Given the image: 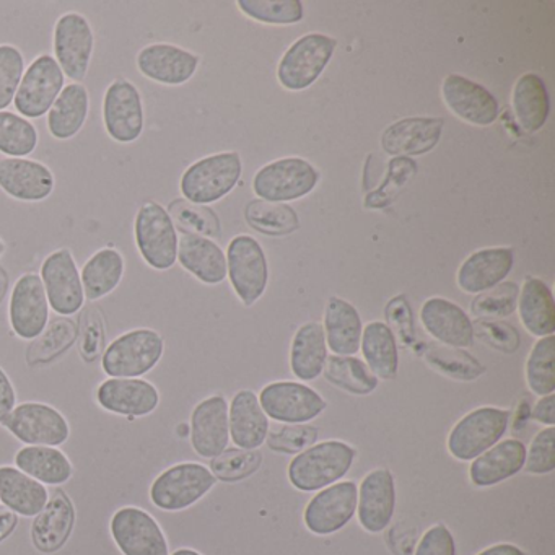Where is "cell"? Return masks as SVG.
Segmentation results:
<instances>
[{"label":"cell","instance_id":"cell-1","mask_svg":"<svg viewBox=\"0 0 555 555\" xmlns=\"http://www.w3.org/2000/svg\"><path fill=\"white\" fill-rule=\"evenodd\" d=\"M165 340L152 327H135L112 340L102 353L108 378H142L164 359Z\"/></svg>","mask_w":555,"mask_h":555},{"label":"cell","instance_id":"cell-2","mask_svg":"<svg viewBox=\"0 0 555 555\" xmlns=\"http://www.w3.org/2000/svg\"><path fill=\"white\" fill-rule=\"evenodd\" d=\"M243 165L238 152H220L191 164L181 175L180 191L184 201L209 206L229 196L240 178Z\"/></svg>","mask_w":555,"mask_h":555},{"label":"cell","instance_id":"cell-3","mask_svg":"<svg viewBox=\"0 0 555 555\" xmlns=\"http://www.w3.org/2000/svg\"><path fill=\"white\" fill-rule=\"evenodd\" d=\"M356 460V450L339 440L321 441L301 451L288 464V480L301 492L326 489L343 479Z\"/></svg>","mask_w":555,"mask_h":555},{"label":"cell","instance_id":"cell-4","mask_svg":"<svg viewBox=\"0 0 555 555\" xmlns=\"http://www.w3.org/2000/svg\"><path fill=\"white\" fill-rule=\"evenodd\" d=\"M132 233L135 248L149 268L165 272L177 264L180 235L167 207L157 201L142 203L134 216Z\"/></svg>","mask_w":555,"mask_h":555},{"label":"cell","instance_id":"cell-5","mask_svg":"<svg viewBox=\"0 0 555 555\" xmlns=\"http://www.w3.org/2000/svg\"><path fill=\"white\" fill-rule=\"evenodd\" d=\"M216 482V477L204 464L178 463L155 477L149 499L162 512H183L203 500Z\"/></svg>","mask_w":555,"mask_h":555},{"label":"cell","instance_id":"cell-6","mask_svg":"<svg viewBox=\"0 0 555 555\" xmlns=\"http://www.w3.org/2000/svg\"><path fill=\"white\" fill-rule=\"evenodd\" d=\"M53 57L66 79L83 83L95 54V30L86 15L66 12L53 28Z\"/></svg>","mask_w":555,"mask_h":555},{"label":"cell","instance_id":"cell-7","mask_svg":"<svg viewBox=\"0 0 555 555\" xmlns=\"http://www.w3.org/2000/svg\"><path fill=\"white\" fill-rule=\"evenodd\" d=\"M103 128L116 144H134L145 131V105L141 90L126 77L106 87L102 102Z\"/></svg>","mask_w":555,"mask_h":555},{"label":"cell","instance_id":"cell-8","mask_svg":"<svg viewBox=\"0 0 555 555\" xmlns=\"http://www.w3.org/2000/svg\"><path fill=\"white\" fill-rule=\"evenodd\" d=\"M509 412L506 409L482 405L456 422L448 435L447 447L457 461H473L502 441L508 430Z\"/></svg>","mask_w":555,"mask_h":555},{"label":"cell","instance_id":"cell-9","mask_svg":"<svg viewBox=\"0 0 555 555\" xmlns=\"http://www.w3.org/2000/svg\"><path fill=\"white\" fill-rule=\"evenodd\" d=\"M336 47V40L326 35H305L288 48L279 63V82L291 92H301L313 86L330 64Z\"/></svg>","mask_w":555,"mask_h":555},{"label":"cell","instance_id":"cell-10","mask_svg":"<svg viewBox=\"0 0 555 555\" xmlns=\"http://www.w3.org/2000/svg\"><path fill=\"white\" fill-rule=\"evenodd\" d=\"M64 87L66 76L53 54H40L25 69L14 99L15 112L30 121L43 118L50 113Z\"/></svg>","mask_w":555,"mask_h":555},{"label":"cell","instance_id":"cell-11","mask_svg":"<svg viewBox=\"0 0 555 555\" xmlns=\"http://www.w3.org/2000/svg\"><path fill=\"white\" fill-rule=\"evenodd\" d=\"M9 434L30 447H63L70 438L66 415L47 402H22L15 405L4 424Z\"/></svg>","mask_w":555,"mask_h":555},{"label":"cell","instance_id":"cell-12","mask_svg":"<svg viewBox=\"0 0 555 555\" xmlns=\"http://www.w3.org/2000/svg\"><path fill=\"white\" fill-rule=\"evenodd\" d=\"M320 175L304 158H281L256 173L253 190L268 203H288L308 196L317 188Z\"/></svg>","mask_w":555,"mask_h":555},{"label":"cell","instance_id":"cell-13","mask_svg":"<svg viewBox=\"0 0 555 555\" xmlns=\"http://www.w3.org/2000/svg\"><path fill=\"white\" fill-rule=\"evenodd\" d=\"M227 278L236 297L246 307L264 295L269 282V266L261 245L253 236L238 235L227 249Z\"/></svg>","mask_w":555,"mask_h":555},{"label":"cell","instance_id":"cell-14","mask_svg":"<svg viewBox=\"0 0 555 555\" xmlns=\"http://www.w3.org/2000/svg\"><path fill=\"white\" fill-rule=\"evenodd\" d=\"M50 308L60 317L70 318L86 307L80 269L69 248H60L44 258L40 271Z\"/></svg>","mask_w":555,"mask_h":555},{"label":"cell","instance_id":"cell-15","mask_svg":"<svg viewBox=\"0 0 555 555\" xmlns=\"http://www.w3.org/2000/svg\"><path fill=\"white\" fill-rule=\"evenodd\" d=\"M109 532L122 555H170L167 535L147 509L132 505L116 509Z\"/></svg>","mask_w":555,"mask_h":555},{"label":"cell","instance_id":"cell-16","mask_svg":"<svg viewBox=\"0 0 555 555\" xmlns=\"http://www.w3.org/2000/svg\"><path fill=\"white\" fill-rule=\"evenodd\" d=\"M258 399L269 418L287 425L308 424L327 408L323 396L297 382L271 383L262 388Z\"/></svg>","mask_w":555,"mask_h":555},{"label":"cell","instance_id":"cell-17","mask_svg":"<svg viewBox=\"0 0 555 555\" xmlns=\"http://www.w3.org/2000/svg\"><path fill=\"white\" fill-rule=\"evenodd\" d=\"M50 301L37 272H27L15 282L9 300V323L15 336L34 340L50 323Z\"/></svg>","mask_w":555,"mask_h":555},{"label":"cell","instance_id":"cell-18","mask_svg":"<svg viewBox=\"0 0 555 555\" xmlns=\"http://www.w3.org/2000/svg\"><path fill=\"white\" fill-rule=\"evenodd\" d=\"M199 64L197 54L171 43L147 44L135 56L139 74L164 87H181L190 82Z\"/></svg>","mask_w":555,"mask_h":555},{"label":"cell","instance_id":"cell-19","mask_svg":"<svg viewBox=\"0 0 555 555\" xmlns=\"http://www.w3.org/2000/svg\"><path fill=\"white\" fill-rule=\"evenodd\" d=\"M95 399L103 411L134 421L157 411L160 391L144 378H106L96 388Z\"/></svg>","mask_w":555,"mask_h":555},{"label":"cell","instance_id":"cell-20","mask_svg":"<svg viewBox=\"0 0 555 555\" xmlns=\"http://www.w3.org/2000/svg\"><path fill=\"white\" fill-rule=\"evenodd\" d=\"M359 487L353 480H344L321 489L305 508V525L317 535L340 531L357 512Z\"/></svg>","mask_w":555,"mask_h":555},{"label":"cell","instance_id":"cell-21","mask_svg":"<svg viewBox=\"0 0 555 555\" xmlns=\"http://www.w3.org/2000/svg\"><path fill=\"white\" fill-rule=\"evenodd\" d=\"M56 177L47 164L34 158H0V191L18 203L38 204L50 199Z\"/></svg>","mask_w":555,"mask_h":555},{"label":"cell","instance_id":"cell-22","mask_svg":"<svg viewBox=\"0 0 555 555\" xmlns=\"http://www.w3.org/2000/svg\"><path fill=\"white\" fill-rule=\"evenodd\" d=\"M191 447L197 456L212 460L229 448V402L214 395L193 409L190 422Z\"/></svg>","mask_w":555,"mask_h":555},{"label":"cell","instance_id":"cell-23","mask_svg":"<svg viewBox=\"0 0 555 555\" xmlns=\"http://www.w3.org/2000/svg\"><path fill=\"white\" fill-rule=\"evenodd\" d=\"M441 96L448 109L461 121L487 128L499 118L495 96L479 83L470 82L457 74L444 77Z\"/></svg>","mask_w":555,"mask_h":555},{"label":"cell","instance_id":"cell-24","mask_svg":"<svg viewBox=\"0 0 555 555\" xmlns=\"http://www.w3.org/2000/svg\"><path fill=\"white\" fill-rule=\"evenodd\" d=\"M76 526V506L73 499L56 487L50 493L44 508L31 522V542L41 554H54L69 541Z\"/></svg>","mask_w":555,"mask_h":555},{"label":"cell","instance_id":"cell-25","mask_svg":"<svg viewBox=\"0 0 555 555\" xmlns=\"http://www.w3.org/2000/svg\"><path fill=\"white\" fill-rule=\"evenodd\" d=\"M396 508V486L391 470L373 469L360 483L357 513L359 521L366 532L385 531L391 522Z\"/></svg>","mask_w":555,"mask_h":555},{"label":"cell","instance_id":"cell-26","mask_svg":"<svg viewBox=\"0 0 555 555\" xmlns=\"http://www.w3.org/2000/svg\"><path fill=\"white\" fill-rule=\"evenodd\" d=\"M425 331L443 346L466 349L473 346V321L460 305L447 298H428L421 310Z\"/></svg>","mask_w":555,"mask_h":555},{"label":"cell","instance_id":"cell-27","mask_svg":"<svg viewBox=\"0 0 555 555\" xmlns=\"http://www.w3.org/2000/svg\"><path fill=\"white\" fill-rule=\"evenodd\" d=\"M513 262H515L513 249H479L461 264L456 275L457 285L466 294H483L508 278Z\"/></svg>","mask_w":555,"mask_h":555},{"label":"cell","instance_id":"cell-28","mask_svg":"<svg viewBox=\"0 0 555 555\" xmlns=\"http://www.w3.org/2000/svg\"><path fill=\"white\" fill-rule=\"evenodd\" d=\"M444 121L441 118H405L389 126L382 135V149L398 157L428 154L440 142Z\"/></svg>","mask_w":555,"mask_h":555},{"label":"cell","instance_id":"cell-29","mask_svg":"<svg viewBox=\"0 0 555 555\" xmlns=\"http://www.w3.org/2000/svg\"><path fill=\"white\" fill-rule=\"evenodd\" d=\"M230 438L240 450H258L269 435V417L259 404L258 395L242 389L229 405Z\"/></svg>","mask_w":555,"mask_h":555},{"label":"cell","instance_id":"cell-30","mask_svg":"<svg viewBox=\"0 0 555 555\" xmlns=\"http://www.w3.org/2000/svg\"><path fill=\"white\" fill-rule=\"evenodd\" d=\"M181 268L206 285H219L227 279V256L214 240L183 233L178 242Z\"/></svg>","mask_w":555,"mask_h":555},{"label":"cell","instance_id":"cell-31","mask_svg":"<svg viewBox=\"0 0 555 555\" xmlns=\"http://www.w3.org/2000/svg\"><path fill=\"white\" fill-rule=\"evenodd\" d=\"M526 447L515 438L499 441L495 447L473 460L469 479L477 487H492L516 476L525 467Z\"/></svg>","mask_w":555,"mask_h":555},{"label":"cell","instance_id":"cell-32","mask_svg":"<svg viewBox=\"0 0 555 555\" xmlns=\"http://www.w3.org/2000/svg\"><path fill=\"white\" fill-rule=\"evenodd\" d=\"M324 336L334 356L353 357L360 350L363 324L359 311L339 297H331L324 311Z\"/></svg>","mask_w":555,"mask_h":555},{"label":"cell","instance_id":"cell-33","mask_svg":"<svg viewBox=\"0 0 555 555\" xmlns=\"http://www.w3.org/2000/svg\"><path fill=\"white\" fill-rule=\"evenodd\" d=\"M90 93L83 83H67L47 115L48 132L56 141H70L86 128Z\"/></svg>","mask_w":555,"mask_h":555},{"label":"cell","instance_id":"cell-34","mask_svg":"<svg viewBox=\"0 0 555 555\" xmlns=\"http://www.w3.org/2000/svg\"><path fill=\"white\" fill-rule=\"evenodd\" d=\"M50 490L15 466H0V502L15 515L35 518L47 505Z\"/></svg>","mask_w":555,"mask_h":555},{"label":"cell","instance_id":"cell-35","mask_svg":"<svg viewBox=\"0 0 555 555\" xmlns=\"http://www.w3.org/2000/svg\"><path fill=\"white\" fill-rule=\"evenodd\" d=\"M125 272V256L115 246H105L93 253L80 269L86 300L93 304L112 295L121 285Z\"/></svg>","mask_w":555,"mask_h":555},{"label":"cell","instance_id":"cell-36","mask_svg":"<svg viewBox=\"0 0 555 555\" xmlns=\"http://www.w3.org/2000/svg\"><path fill=\"white\" fill-rule=\"evenodd\" d=\"M15 467L43 486L60 487L69 482L74 466L69 456L56 447L25 444L15 453Z\"/></svg>","mask_w":555,"mask_h":555},{"label":"cell","instance_id":"cell-37","mask_svg":"<svg viewBox=\"0 0 555 555\" xmlns=\"http://www.w3.org/2000/svg\"><path fill=\"white\" fill-rule=\"evenodd\" d=\"M522 326L535 337L554 336L555 304L551 288L538 278H526L518 297Z\"/></svg>","mask_w":555,"mask_h":555},{"label":"cell","instance_id":"cell-38","mask_svg":"<svg viewBox=\"0 0 555 555\" xmlns=\"http://www.w3.org/2000/svg\"><path fill=\"white\" fill-rule=\"evenodd\" d=\"M326 360L327 346L323 324H304L292 340V373L301 382H313L323 375Z\"/></svg>","mask_w":555,"mask_h":555},{"label":"cell","instance_id":"cell-39","mask_svg":"<svg viewBox=\"0 0 555 555\" xmlns=\"http://www.w3.org/2000/svg\"><path fill=\"white\" fill-rule=\"evenodd\" d=\"M513 109L516 121L528 134L544 128L551 102L544 80L538 74L529 73L519 77L513 89Z\"/></svg>","mask_w":555,"mask_h":555},{"label":"cell","instance_id":"cell-40","mask_svg":"<svg viewBox=\"0 0 555 555\" xmlns=\"http://www.w3.org/2000/svg\"><path fill=\"white\" fill-rule=\"evenodd\" d=\"M363 359L370 372L378 379H395L399 370V350L395 333L382 321L366 324L362 333Z\"/></svg>","mask_w":555,"mask_h":555},{"label":"cell","instance_id":"cell-41","mask_svg":"<svg viewBox=\"0 0 555 555\" xmlns=\"http://www.w3.org/2000/svg\"><path fill=\"white\" fill-rule=\"evenodd\" d=\"M77 339H79V324L73 318L60 317L50 321L47 330L28 346V365L40 366L54 362L64 356Z\"/></svg>","mask_w":555,"mask_h":555},{"label":"cell","instance_id":"cell-42","mask_svg":"<svg viewBox=\"0 0 555 555\" xmlns=\"http://www.w3.org/2000/svg\"><path fill=\"white\" fill-rule=\"evenodd\" d=\"M323 375L331 385L350 395L366 396L378 388V378L357 357H327Z\"/></svg>","mask_w":555,"mask_h":555},{"label":"cell","instance_id":"cell-43","mask_svg":"<svg viewBox=\"0 0 555 555\" xmlns=\"http://www.w3.org/2000/svg\"><path fill=\"white\" fill-rule=\"evenodd\" d=\"M424 360L435 372L460 382H474L486 373V366L476 357L464 349H454L443 344H428Z\"/></svg>","mask_w":555,"mask_h":555},{"label":"cell","instance_id":"cell-44","mask_svg":"<svg viewBox=\"0 0 555 555\" xmlns=\"http://www.w3.org/2000/svg\"><path fill=\"white\" fill-rule=\"evenodd\" d=\"M40 144V132L30 119L15 112H0V155L30 158Z\"/></svg>","mask_w":555,"mask_h":555},{"label":"cell","instance_id":"cell-45","mask_svg":"<svg viewBox=\"0 0 555 555\" xmlns=\"http://www.w3.org/2000/svg\"><path fill=\"white\" fill-rule=\"evenodd\" d=\"M245 219L251 229L271 236L291 235L300 227L297 212L291 206L262 199L246 204Z\"/></svg>","mask_w":555,"mask_h":555},{"label":"cell","instance_id":"cell-46","mask_svg":"<svg viewBox=\"0 0 555 555\" xmlns=\"http://www.w3.org/2000/svg\"><path fill=\"white\" fill-rule=\"evenodd\" d=\"M526 383L535 396L555 391V337H541L526 360Z\"/></svg>","mask_w":555,"mask_h":555},{"label":"cell","instance_id":"cell-47","mask_svg":"<svg viewBox=\"0 0 555 555\" xmlns=\"http://www.w3.org/2000/svg\"><path fill=\"white\" fill-rule=\"evenodd\" d=\"M168 214L177 230L183 233L214 238L220 235V220L210 207L188 203L183 197L171 201Z\"/></svg>","mask_w":555,"mask_h":555},{"label":"cell","instance_id":"cell-48","mask_svg":"<svg viewBox=\"0 0 555 555\" xmlns=\"http://www.w3.org/2000/svg\"><path fill=\"white\" fill-rule=\"evenodd\" d=\"M243 14L266 25H294L304 18L300 0H238Z\"/></svg>","mask_w":555,"mask_h":555},{"label":"cell","instance_id":"cell-49","mask_svg":"<svg viewBox=\"0 0 555 555\" xmlns=\"http://www.w3.org/2000/svg\"><path fill=\"white\" fill-rule=\"evenodd\" d=\"M519 287L515 282H502L477 295L470 304V313L477 320H496L509 317L518 307Z\"/></svg>","mask_w":555,"mask_h":555},{"label":"cell","instance_id":"cell-50","mask_svg":"<svg viewBox=\"0 0 555 555\" xmlns=\"http://www.w3.org/2000/svg\"><path fill=\"white\" fill-rule=\"evenodd\" d=\"M262 463V454L258 450H240V448H227L219 456L210 460V473L216 479L225 482L245 479L259 469Z\"/></svg>","mask_w":555,"mask_h":555},{"label":"cell","instance_id":"cell-51","mask_svg":"<svg viewBox=\"0 0 555 555\" xmlns=\"http://www.w3.org/2000/svg\"><path fill=\"white\" fill-rule=\"evenodd\" d=\"M27 63L24 53L15 44H0V112L14 105Z\"/></svg>","mask_w":555,"mask_h":555},{"label":"cell","instance_id":"cell-52","mask_svg":"<svg viewBox=\"0 0 555 555\" xmlns=\"http://www.w3.org/2000/svg\"><path fill=\"white\" fill-rule=\"evenodd\" d=\"M473 330L474 337L499 352H516L521 344L518 331L506 321L477 320L476 323H473Z\"/></svg>","mask_w":555,"mask_h":555},{"label":"cell","instance_id":"cell-53","mask_svg":"<svg viewBox=\"0 0 555 555\" xmlns=\"http://www.w3.org/2000/svg\"><path fill=\"white\" fill-rule=\"evenodd\" d=\"M79 352L87 363L95 362L105 350V323L96 308L83 311L79 326Z\"/></svg>","mask_w":555,"mask_h":555},{"label":"cell","instance_id":"cell-54","mask_svg":"<svg viewBox=\"0 0 555 555\" xmlns=\"http://www.w3.org/2000/svg\"><path fill=\"white\" fill-rule=\"evenodd\" d=\"M526 473L542 476L555 469V427H545L532 438L526 450Z\"/></svg>","mask_w":555,"mask_h":555},{"label":"cell","instance_id":"cell-55","mask_svg":"<svg viewBox=\"0 0 555 555\" xmlns=\"http://www.w3.org/2000/svg\"><path fill=\"white\" fill-rule=\"evenodd\" d=\"M318 440V428L311 425H287L275 434L268 435V443L272 450L284 453H298L313 447Z\"/></svg>","mask_w":555,"mask_h":555},{"label":"cell","instance_id":"cell-56","mask_svg":"<svg viewBox=\"0 0 555 555\" xmlns=\"http://www.w3.org/2000/svg\"><path fill=\"white\" fill-rule=\"evenodd\" d=\"M414 555H456L453 534L444 525H435L425 531Z\"/></svg>","mask_w":555,"mask_h":555},{"label":"cell","instance_id":"cell-57","mask_svg":"<svg viewBox=\"0 0 555 555\" xmlns=\"http://www.w3.org/2000/svg\"><path fill=\"white\" fill-rule=\"evenodd\" d=\"M389 323L395 326L401 336L402 343L408 346L414 340V321H412L411 308L404 297L395 298L389 301L388 308L385 310Z\"/></svg>","mask_w":555,"mask_h":555},{"label":"cell","instance_id":"cell-58","mask_svg":"<svg viewBox=\"0 0 555 555\" xmlns=\"http://www.w3.org/2000/svg\"><path fill=\"white\" fill-rule=\"evenodd\" d=\"M17 405V391L14 383L2 366H0V425L11 415Z\"/></svg>","mask_w":555,"mask_h":555},{"label":"cell","instance_id":"cell-59","mask_svg":"<svg viewBox=\"0 0 555 555\" xmlns=\"http://www.w3.org/2000/svg\"><path fill=\"white\" fill-rule=\"evenodd\" d=\"M531 417L545 427H555V396H542L532 409Z\"/></svg>","mask_w":555,"mask_h":555},{"label":"cell","instance_id":"cell-60","mask_svg":"<svg viewBox=\"0 0 555 555\" xmlns=\"http://www.w3.org/2000/svg\"><path fill=\"white\" fill-rule=\"evenodd\" d=\"M18 515L11 509H0V542H4L17 529Z\"/></svg>","mask_w":555,"mask_h":555},{"label":"cell","instance_id":"cell-61","mask_svg":"<svg viewBox=\"0 0 555 555\" xmlns=\"http://www.w3.org/2000/svg\"><path fill=\"white\" fill-rule=\"evenodd\" d=\"M477 555H526L521 548L516 547V545L508 544V542H503V544L490 545V547L483 548L482 552H479Z\"/></svg>","mask_w":555,"mask_h":555},{"label":"cell","instance_id":"cell-62","mask_svg":"<svg viewBox=\"0 0 555 555\" xmlns=\"http://www.w3.org/2000/svg\"><path fill=\"white\" fill-rule=\"evenodd\" d=\"M9 285H11L9 272L5 271L4 266H0V304L4 301L5 295H8Z\"/></svg>","mask_w":555,"mask_h":555},{"label":"cell","instance_id":"cell-63","mask_svg":"<svg viewBox=\"0 0 555 555\" xmlns=\"http://www.w3.org/2000/svg\"><path fill=\"white\" fill-rule=\"evenodd\" d=\"M171 555H203V554H199V552L194 551V548L183 547V548H178V551H175L173 554H171Z\"/></svg>","mask_w":555,"mask_h":555},{"label":"cell","instance_id":"cell-64","mask_svg":"<svg viewBox=\"0 0 555 555\" xmlns=\"http://www.w3.org/2000/svg\"><path fill=\"white\" fill-rule=\"evenodd\" d=\"M5 253V243L4 240L0 238V256L4 255Z\"/></svg>","mask_w":555,"mask_h":555}]
</instances>
